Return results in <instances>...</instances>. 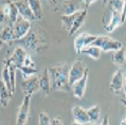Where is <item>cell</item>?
<instances>
[{
	"instance_id": "1",
	"label": "cell",
	"mask_w": 126,
	"mask_h": 125,
	"mask_svg": "<svg viewBox=\"0 0 126 125\" xmlns=\"http://www.w3.org/2000/svg\"><path fill=\"white\" fill-rule=\"evenodd\" d=\"M69 66L67 64H59L48 68L50 74L51 88L61 91H68L69 85Z\"/></svg>"
},
{
	"instance_id": "2",
	"label": "cell",
	"mask_w": 126,
	"mask_h": 125,
	"mask_svg": "<svg viewBox=\"0 0 126 125\" xmlns=\"http://www.w3.org/2000/svg\"><path fill=\"white\" fill-rule=\"evenodd\" d=\"M4 64L13 65L16 69H18L22 66H28V67L35 68V62L32 60V57L27 53V51L22 47H17L8 60L4 61Z\"/></svg>"
},
{
	"instance_id": "3",
	"label": "cell",
	"mask_w": 126,
	"mask_h": 125,
	"mask_svg": "<svg viewBox=\"0 0 126 125\" xmlns=\"http://www.w3.org/2000/svg\"><path fill=\"white\" fill-rule=\"evenodd\" d=\"M94 46L99 47L102 52H114L119 49H121L123 47V45L120 41L113 39L109 36H105V35H97L96 39L93 41Z\"/></svg>"
},
{
	"instance_id": "4",
	"label": "cell",
	"mask_w": 126,
	"mask_h": 125,
	"mask_svg": "<svg viewBox=\"0 0 126 125\" xmlns=\"http://www.w3.org/2000/svg\"><path fill=\"white\" fill-rule=\"evenodd\" d=\"M13 32H14V40L18 41L27 35L32 29V23L29 20L24 19L23 17L18 16L16 21L13 23Z\"/></svg>"
},
{
	"instance_id": "5",
	"label": "cell",
	"mask_w": 126,
	"mask_h": 125,
	"mask_svg": "<svg viewBox=\"0 0 126 125\" xmlns=\"http://www.w3.org/2000/svg\"><path fill=\"white\" fill-rule=\"evenodd\" d=\"M103 25L104 29L107 32H113L118 27H120L122 23V18H121V12L119 11H110L108 10V13L105 12L104 18H103Z\"/></svg>"
},
{
	"instance_id": "6",
	"label": "cell",
	"mask_w": 126,
	"mask_h": 125,
	"mask_svg": "<svg viewBox=\"0 0 126 125\" xmlns=\"http://www.w3.org/2000/svg\"><path fill=\"white\" fill-rule=\"evenodd\" d=\"M86 70H87V67L84 65V62L80 60H76L73 62V64L70 66V68H69V74H68L70 88H71V86L74 84L76 81H79V79L85 74Z\"/></svg>"
},
{
	"instance_id": "7",
	"label": "cell",
	"mask_w": 126,
	"mask_h": 125,
	"mask_svg": "<svg viewBox=\"0 0 126 125\" xmlns=\"http://www.w3.org/2000/svg\"><path fill=\"white\" fill-rule=\"evenodd\" d=\"M97 35H93L90 33H80L79 35H78L74 39V51L76 52V54H80V52L84 48H86L87 46L93 44V41L96 39Z\"/></svg>"
},
{
	"instance_id": "8",
	"label": "cell",
	"mask_w": 126,
	"mask_h": 125,
	"mask_svg": "<svg viewBox=\"0 0 126 125\" xmlns=\"http://www.w3.org/2000/svg\"><path fill=\"white\" fill-rule=\"evenodd\" d=\"M30 105H31V95H24L21 104L19 106L18 113L16 118V125H26L30 112Z\"/></svg>"
},
{
	"instance_id": "9",
	"label": "cell",
	"mask_w": 126,
	"mask_h": 125,
	"mask_svg": "<svg viewBox=\"0 0 126 125\" xmlns=\"http://www.w3.org/2000/svg\"><path fill=\"white\" fill-rule=\"evenodd\" d=\"M88 78H89V70H88V68H87L85 74L71 86L70 89L72 90V93L75 98H78V99H83L84 98L85 91H86L87 82H88Z\"/></svg>"
},
{
	"instance_id": "10",
	"label": "cell",
	"mask_w": 126,
	"mask_h": 125,
	"mask_svg": "<svg viewBox=\"0 0 126 125\" xmlns=\"http://www.w3.org/2000/svg\"><path fill=\"white\" fill-rule=\"evenodd\" d=\"M85 9L86 6L83 0H65L62 4V11L64 15H71Z\"/></svg>"
},
{
	"instance_id": "11",
	"label": "cell",
	"mask_w": 126,
	"mask_h": 125,
	"mask_svg": "<svg viewBox=\"0 0 126 125\" xmlns=\"http://www.w3.org/2000/svg\"><path fill=\"white\" fill-rule=\"evenodd\" d=\"M21 89L24 95H32L33 93L39 90V78L37 75H33L31 78L23 79L21 83Z\"/></svg>"
},
{
	"instance_id": "12",
	"label": "cell",
	"mask_w": 126,
	"mask_h": 125,
	"mask_svg": "<svg viewBox=\"0 0 126 125\" xmlns=\"http://www.w3.org/2000/svg\"><path fill=\"white\" fill-rule=\"evenodd\" d=\"M15 3L17 10H18L19 15L23 17L24 19L29 20V21H34L36 20V17L34 16V14L31 10L29 3H28L27 0H17V1H14Z\"/></svg>"
},
{
	"instance_id": "13",
	"label": "cell",
	"mask_w": 126,
	"mask_h": 125,
	"mask_svg": "<svg viewBox=\"0 0 126 125\" xmlns=\"http://www.w3.org/2000/svg\"><path fill=\"white\" fill-rule=\"evenodd\" d=\"M2 11L5 14V16L8 17L9 22H10L9 25L13 26V23L16 21V19L18 18V16H19L18 10H17L14 1H12V0H5L4 5H3V8H2Z\"/></svg>"
},
{
	"instance_id": "14",
	"label": "cell",
	"mask_w": 126,
	"mask_h": 125,
	"mask_svg": "<svg viewBox=\"0 0 126 125\" xmlns=\"http://www.w3.org/2000/svg\"><path fill=\"white\" fill-rule=\"evenodd\" d=\"M110 89L113 93H119L121 90H123L124 86V78H123V72L121 69H118L113 73L110 81Z\"/></svg>"
},
{
	"instance_id": "15",
	"label": "cell",
	"mask_w": 126,
	"mask_h": 125,
	"mask_svg": "<svg viewBox=\"0 0 126 125\" xmlns=\"http://www.w3.org/2000/svg\"><path fill=\"white\" fill-rule=\"evenodd\" d=\"M72 117L74 122H78L79 124L87 125L90 123L89 117L87 114V111L83 107H80L79 105H74L72 107Z\"/></svg>"
},
{
	"instance_id": "16",
	"label": "cell",
	"mask_w": 126,
	"mask_h": 125,
	"mask_svg": "<svg viewBox=\"0 0 126 125\" xmlns=\"http://www.w3.org/2000/svg\"><path fill=\"white\" fill-rule=\"evenodd\" d=\"M18 41H20L23 45L24 48H28V49H31V50H36L38 49V46H39V40L37 38L36 33H34L33 31H30L22 39H20Z\"/></svg>"
},
{
	"instance_id": "17",
	"label": "cell",
	"mask_w": 126,
	"mask_h": 125,
	"mask_svg": "<svg viewBox=\"0 0 126 125\" xmlns=\"http://www.w3.org/2000/svg\"><path fill=\"white\" fill-rule=\"evenodd\" d=\"M38 78H39V89L46 95H49L51 91V82H50V74H49L48 67L45 68V70L40 74V76H38Z\"/></svg>"
},
{
	"instance_id": "18",
	"label": "cell",
	"mask_w": 126,
	"mask_h": 125,
	"mask_svg": "<svg viewBox=\"0 0 126 125\" xmlns=\"http://www.w3.org/2000/svg\"><path fill=\"white\" fill-rule=\"evenodd\" d=\"M0 40L3 44L11 45L14 43V32H13V27L11 25H6L0 30Z\"/></svg>"
},
{
	"instance_id": "19",
	"label": "cell",
	"mask_w": 126,
	"mask_h": 125,
	"mask_svg": "<svg viewBox=\"0 0 126 125\" xmlns=\"http://www.w3.org/2000/svg\"><path fill=\"white\" fill-rule=\"evenodd\" d=\"M86 17H87V9L79 12L78 16H76V18L74 20V23H73L71 30H70V32H69V35H74V34L78 32V31L80 29V27L84 25Z\"/></svg>"
},
{
	"instance_id": "20",
	"label": "cell",
	"mask_w": 126,
	"mask_h": 125,
	"mask_svg": "<svg viewBox=\"0 0 126 125\" xmlns=\"http://www.w3.org/2000/svg\"><path fill=\"white\" fill-rule=\"evenodd\" d=\"M80 54H85L90 58H92V60L99 61L101 58V55H102V50L99 47L94 46V45H90V46H87L86 48H84L82 52H80Z\"/></svg>"
},
{
	"instance_id": "21",
	"label": "cell",
	"mask_w": 126,
	"mask_h": 125,
	"mask_svg": "<svg viewBox=\"0 0 126 125\" xmlns=\"http://www.w3.org/2000/svg\"><path fill=\"white\" fill-rule=\"evenodd\" d=\"M111 61L114 65L117 66H122L126 62V49L124 47H122L121 49L114 51L112 53V57Z\"/></svg>"
},
{
	"instance_id": "22",
	"label": "cell",
	"mask_w": 126,
	"mask_h": 125,
	"mask_svg": "<svg viewBox=\"0 0 126 125\" xmlns=\"http://www.w3.org/2000/svg\"><path fill=\"white\" fill-rule=\"evenodd\" d=\"M11 92L5 87L4 83L2 82V79H0V104L3 107H6L9 105V102L11 100Z\"/></svg>"
},
{
	"instance_id": "23",
	"label": "cell",
	"mask_w": 126,
	"mask_h": 125,
	"mask_svg": "<svg viewBox=\"0 0 126 125\" xmlns=\"http://www.w3.org/2000/svg\"><path fill=\"white\" fill-rule=\"evenodd\" d=\"M78 14H79V12L74 13V14H71V15H62L61 16L62 26H63V28H64L65 31L70 32V30H71L73 23H74V20L76 18V16H78Z\"/></svg>"
},
{
	"instance_id": "24",
	"label": "cell",
	"mask_w": 126,
	"mask_h": 125,
	"mask_svg": "<svg viewBox=\"0 0 126 125\" xmlns=\"http://www.w3.org/2000/svg\"><path fill=\"white\" fill-rule=\"evenodd\" d=\"M27 1L29 3L34 16L36 17V19H41V17H43V6H41L40 0H27Z\"/></svg>"
},
{
	"instance_id": "25",
	"label": "cell",
	"mask_w": 126,
	"mask_h": 125,
	"mask_svg": "<svg viewBox=\"0 0 126 125\" xmlns=\"http://www.w3.org/2000/svg\"><path fill=\"white\" fill-rule=\"evenodd\" d=\"M87 114L89 117V120H90V124H93V123H96L99 121L100 117H101V108L99 105H94L91 106L89 109L86 110Z\"/></svg>"
},
{
	"instance_id": "26",
	"label": "cell",
	"mask_w": 126,
	"mask_h": 125,
	"mask_svg": "<svg viewBox=\"0 0 126 125\" xmlns=\"http://www.w3.org/2000/svg\"><path fill=\"white\" fill-rule=\"evenodd\" d=\"M1 79L2 82L4 83L5 87L8 88V90L11 92V94L13 95V92H12V86H11V81H10V74H9V67L8 65H4V67L2 69V72H1Z\"/></svg>"
},
{
	"instance_id": "27",
	"label": "cell",
	"mask_w": 126,
	"mask_h": 125,
	"mask_svg": "<svg viewBox=\"0 0 126 125\" xmlns=\"http://www.w3.org/2000/svg\"><path fill=\"white\" fill-rule=\"evenodd\" d=\"M18 70L21 72V76L23 79H27L31 78L33 75H36L37 73V69L33 67H28V66H22V67L18 68Z\"/></svg>"
},
{
	"instance_id": "28",
	"label": "cell",
	"mask_w": 126,
	"mask_h": 125,
	"mask_svg": "<svg viewBox=\"0 0 126 125\" xmlns=\"http://www.w3.org/2000/svg\"><path fill=\"white\" fill-rule=\"evenodd\" d=\"M4 65H8L9 67V74H10V81H11V86H12V92L14 94L16 90V70L17 69L14 67L13 65H10V64H4Z\"/></svg>"
},
{
	"instance_id": "29",
	"label": "cell",
	"mask_w": 126,
	"mask_h": 125,
	"mask_svg": "<svg viewBox=\"0 0 126 125\" xmlns=\"http://www.w3.org/2000/svg\"><path fill=\"white\" fill-rule=\"evenodd\" d=\"M106 5L108 6V10H110V11L121 12L122 5H123V0H108Z\"/></svg>"
},
{
	"instance_id": "30",
	"label": "cell",
	"mask_w": 126,
	"mask_h": 125,
	"mask_svg": "<svg viewBox=\"0 0 126 125\" xmlns=\"http://www.w3.org/2000/svg\"><path fill=\"white\" fill-rule=\"evenodd\" d=\"M38 125H51V119L46 112H40L38 118Z\"/></svg>"
},
{
	"instance_id": "31",
	"label": "cell",
	"mask_w": 126,
	"mask_h": 125,
	"mask_svg": "<svg viewBox=\"0 0 126 125\" xmlns=\"http://www.w3.org/2000/svg\"><path fill=\"white\" fill-rule=\"evenodd\" d=\"M121 18H122V22H125L126 20V0H123V5H122V10H121Z\"/></svg>"
},
{
	"instance_id": "32",
	"label": "cell",
	"mask_w": 126,
	"mask_h": 125,
	"mask_svg": "<svg viewBox=\"0 0 126 125\" xmlns=\"http://www.w3.org/2000/svg\"><path fill=\"white\" fill-rule=\"evenodd\" d=\"M51 125H64V123H63V120L61 118L55 117L53 119H51Z\"/></svg>"
},
{
	"instance_id": "33",
	"label": "cell",
	"mask_w": 126,
	"mask_h": 125,
	"mask_svg": "<svg viewBox=\"0 0 126 125\" xmlns=\"http://www.w3.org/2000/svg\"><path fill=\"white\" fill-rule=\"evenodd\" d=\"M6 19H8V17H6L5 14L3 13L2 9H0V25H3V23L6 21ZM8 20H9V19H8Z\"/></svg>"
},
{
	"instance_id": "34",
	"label": "cell",
	"mask_w": 126,
	"mask_h": 125,
	"mask_svg": "<svg viewBox=\"0 0 126 125\" xmlns=\"http://www.w3.org/2000/svg\"><path fill=\"white\" fill-rule=\"evenodd\" d=\"M97 0H83V2H84V4H85V6H86V9H88L90 5L92 4V3H94V2H96Z\"/></svg>"
},
{
	"instance_id": "35",
	"label": "cell",
	"mask_w": 126,
	"mask_h": 125,
	"mask_svg": "<svg viewBox=\"0 0 126 125\" xmlns=\"http://www.w3.org/2000/svg\"><path fill=\"white\" fill-rule=\"evenodd\" d=\"M100 125H109V118H108V116H105L103 118L102 123H101Z\"/></svg>"
},
{
	"instance_id": "36",
	"label": "cell",
	"mask_w": 126,
	"mask_h": 125,
	"mask_svg": "<svg viewBox=\"0 0 126 125\" xmlns=\"http://www.w3.org/2000/svg\"><path fill=\"white\" fill-rule=\"evenodd\" d=\"M47 1L50 3L51 5H56V4H57V2H58V0H47Z\"/></svg>"
},
{
	"instance_id": "37",
	"label": "cell",
	"mask_w": 126,
	"mask_h": 125,
	"mask_svg": "<svg viewBox=\"0 0 126 125\" xmlns=\"http://www.w3.org/2000/svg\"><path fill=\"white\" fill-rule=\"evenodd\" d=\"M121 103L123 104V105L125 106V108H126V99H121Z\"/></svg>"
},
{
	"instance_id": "38",
	"label": "cell",
	"mask_w": 126,
	"mask_h": 125,
	"mask_svg": "<svg viewBox=\"0 0 126 125\" xmlns=\"http://www.w3.org/2000/svg\"><path fill=\"white\" fill-rule=\"evenodd\" d=\"M123 91H124V94L126 95V83H124V86H123Z\"/></svg>"
},
{
	"instance_id": "39",
	"label": "cell",
	"mask_w": 126,
	"mask_h": 125,
	"mask_svg": "<svg viewBox=\"0 0 126 125\" xmlns=\"http://www.w3.org/2000/svg\"><path fill=\"white\" fill-rule=\"evenodd\" d=\"M120 125H126V118H125V119L123 120V121H122V122H121V124Z\"/></svg>"
},
{
	"instance_id": "40",
	"label": "cell",
	"mask_w": 126,
	"mask_h": 125,
	"mask_svg": "<svg viewBox=\"0 0 126 125\" xmlns=\"http://www.w3.org/2000/svg\"><path fill=\"white\" fill-rule=\"evenodd\" d=\"M123 78H124V83H126V71L123 73Z\"/></svg>"
},
{
	"instance_id": "41",
	"label": "cell",
	"mask_w": 126,
	"mask_h": 125,
	"mask_svg": "<svg viewBox=\"0 0 126 125\" xmlns=\"http://www.w3.org/2000/svg\"><path fill=\"white\" fill-rule=\"evenodd\" d=\"M71 125H83V124H79V123H78V122H74V121H73Z\"/></svg>"
},
{
	"instance_id": "42",
	"label": "cell",
	"mask_w": 126,
	"mask_h": 125,
	"mask_svg": "<svg viewBox=\"0 0 126 125\" xmlns=\"http://www.w3.org/2000/svg\"><path fill=\"white\" fill-rule=\"evenodd\" d=\"M3 45H4V44H3V43H2V41H1V40H0V49H1V48L3 47Z\"/></svg>"
},
{
	"instance_id": "43",
	"label": "cell",
	"mask_w": 126,
	"mask_h": 125,
	"mask_svg": "<svg viewBox=\"0 0 126 125\" xmlns=\"http://www.w3.org/2000/svg\"><path fill=\"white\" fill-rule=\"evenodd\" d=\"M107 1H108V0H103V4H104V5H106V3H107Z\"/></svg>"
},
{
	"instance_id": "44",
	"label": "cell",
	"mask_w": 126,
	"mask_h": 125,
	"mask_svg": "<svg viewBox=\"0 0 126 125\" xmlns=\"http://www.w3.org/2000/svg\"><path fill=\"white\" fill-rule=\"evenodd\" d=\"M90 125H99V124H96V123H93V124H90Z\"/></svg>"
}]
</instances>
